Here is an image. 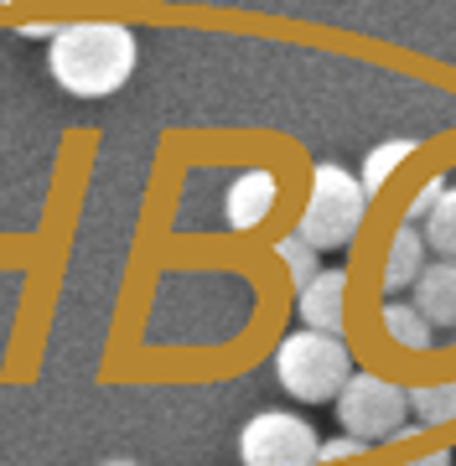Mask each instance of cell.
<instances>
[{
    "instance_id": "18",
    "label": "cell",
    "mask_w": 456,
    "mask_h": 466,
    "mask_svg": "<svg viewBox=\"0 0 456 466\" xmlns=\"http://www.w3.org/2000/svg\"><path fill=\"white\" fill-rule=\"evenodd\" d=\"M115 466H130V461H115Z\"/></svg>"
},
{
    "instance_id": "10",
    "label": "cell",
    "mask_w": 456,
    "mask_h": 466,
    "mask_svg": "<svg viewBox=\"0 0 456 466\" xmlns=\"http://www.w3.org/2000/svg\"><path fill=\"white\" fill-rule=\"evenodd\" d=\"M436 327L415 311V300H389L384 306V337L394 342L400 352H431L436 348Z\"/></svg>"
},
{
    "instance_id": "15",
    "label": "cell",
    "mask_w": 456,
    "mask_h": 466,
    "mask_svg": "<svg viewBox=\"0 0 456 466\" xmlns=\"http://www.w3.org/2000/svg\"><path fill=\"white\" fill-rule=\"evenodd\" d=\"M446 177H436V182H425L421 192H415V198H410V208H405V223H415V228H425V218L436 213V202L446 198Z\"/></svg>"
},
{
    "instance_id": "6",
    "label": "cell",
    "mask_w": 456,
    "mask_h": 466,
    "mask_svg": "<svg viewBox=\"0 0 456 466\" xmlns=\"http://www.w3.org/2000/svg\"><path fill=\"white\" fill-rule=\"evenodd\" d=\"M296 317H301L306 332L342 337V321H348V269L327 265L306 290H296Z\"/></svg>"
},
{
    "instance_id": "9",
    "label": "cell",
    "mask_w": 456,
    "mask_h": 466,
    "mask_svg": "<svg viewBox=\"0 0 456 466\" xmlns=\"http://www.w3.org/2000/svg\"><path fill=\"white\" fill-rule=\"evenodd\" d=\"M275 208V177L270 171H244L228 187V223L234 228H259Z\"/></svg>"
},
{
    "instance_id": "5",
    "label": "cell",
    "mask_w": 456,
    "mask_h": 466,
    "mask_svg": "<svg viewBox=\"0 0 456 466\" xmlns=\"http://www.w3.org/2000/svg\"><path fill=\"white\" fill-rule=\"evenodd\" d=\"M238 461L244 466H317L321 461V435L311 420L290 410H259L238 431Z\"/></svg>"
},
{
    "instance_id": "16",
    "label": "cell",
    "mask_w": 456,
    "mask_h": 466,
    "mask_svg": "<svg viewBox=\"0 0 456 466\" xmlns=\"http://www.w3.org/2000/svg\"><path fill=\"white\" fill-rule=\"evenodd\" d=\"M348 456H363V441L342 435V441H321V461H348Z\"/></svg>"
},
{
    "instance_id": "17",
    "label": "cell",
    "mask_w": 456,
    "mask_h": 466,
    "mask_svg": "<svg viewBox=\"0 0 456 466\" xmlns=\"http://www.w3.org/2000/svg\"><path fill=\"white\" fill-rule=\"evenodd\" d=\"M400 466H451V451H425V456H410Z\"/></svg>"
},
{
    "instance_id": "14",
    "label": "cell",
    "mask_w": 456,
    "mask_h": 466,
    "mask_svg": "<svg viewBox=\"0 0 456 466\" xmlns=\"http://www.w3.org/2000/svg\"><path fill=\"white\" fill-rule=\"evenodd\" d=\"M410 140H389V146H379V150H369V161H363V177H358V182H363V192H384L389 182H394V171H400V161H410Z\"/></svg>"
},
{
    "instance_id": "8",
    "label": "cell",
    "mask_w": 456,
    "mask_h": 466,
    "mask_svg": "<svg viewBox=\"0 0 456 466\" xmlns=\"http://www.w3.org/2000/svg\"><path fill=\"white\" fill-rule=\"evenodd\" d=\"M410 300H415V311L431 327H456V265L451 259H431V269L410 290Z\"/></svg>"
},
{
    "instance_id": "3",
    "label": "cell",
    "mask_w": 456,
    "mask_h": 466,
    "mask_svg": "<svg viewBox=\"0 0 456 466\" xmlns=\"http://www.w3.org/2000/svg\"><path fill=\"white\" fill-rule=\"evenodd\" d=\"M363 218H369V192H363V182H358L353 171L321 161L311 171V192H306V208L296 218V233L317 254L348 249L358 238V228H363Z\"/></svg>"
},
{
    "instance_id": "12",
    "label": "cell",
    "mask_w": 456,
    "mask_h": 466,
    "mask_svg": "<svg viewBox=\"0 0 456 466\" xmlns=\"http://www.w3.org/2000/svg\"><path fill=\"white\" fill-rule=\"evenodd\" d=\"M275 259H280V265H286V275H290V285H296V290H306V285L317 280L321 269V254L311 249V244H306L301 233L290 228V233H280V238H275Z\"/></svg>"
},
{
    "instance_id": "4",
    "label": "cell",
    "mask_w": 456,
    "mask_h": 466,
    "mask_svg": "<svg viewBox=\"0 0 456 466\" xmlns=\"http://www.w3.org/2000/svg\"><path fill=\"white\" fill-rule=\"evenodd\" d=\"M405 415H410V389L379 379V373H353V383L342 389V400H338L342 431L353 435V441H363V446L400 441L410 425Z\"/></svg>"
},
{
    "instance_id": "1",
    "label": "cell",
    "mask_w": 456,
    "mask_h": 466,
    "mask_svg": "<svg viewBox=\"0 0 456 466\" xmlns=\"http://www.w3.org/2000/svg\"><path fill=\"white\" fill-rule=\"evenodd\" d=\"M136 32L119 21H68L47 42L52 84H63L73 99H109L136 73Z\"/></svg>"
},
{
    "instance_id": "7",
    "label": "cell",
    "mask_w": 456,
    "mask_h": 466,
    "mask_svg": "<svg viewBox=\"0 0 456 466\" xmlns=\"http://www.w3.org/2000/svg\"><path fill=\"white\" fill-rule=\"evenodd\" d=\"M431 269V244L415 223H400V233L389 238V259H384V290H415L421 275Z\"/></svg>"
},
{
    "instance_id": "2",
    "label": "cell",
    "mask_w": 456,
    "mask_h": 466,
    "mask_svg": "<svg viewBox=\"0 0 456 466\" xmlns=\"http://www.w3.org/2000/svg\"><path fill=\"white\" fill-rule=\"evenodd\" d=\"M353 358H348V342L342 337H321V332H290L280 348H275V383L286 389L290 400L301 404H327L342 400V389L353 383Z\"/></svg>"
},
{
    "instance_id": "11",
    "label": "cell",
    "mask_w": 456,
    "mask_h": 466,
    "mask_svg": "<svg viewBox=\"0 0 456 466\" xmlns=\"http://www.w3.org/2000/svg\"><path fill=\"white\" fill-rule=\"evenodd\" d=\"M410 415H415V425H451L456 420V379L410 389Z\"/></svg>"
},
{
    "instance_id": "13",
    "label": "cell",
    "mask_w": 456,
    "mask_h": 466,
    "mask_svg": "<svg viewBox=\"0 0 456 466\" xmlns=\"http://www.w3.org/2000/svg\"><path fill=\"white\" fill-rule=\"evenodd\" d=\"M425 244H431V254L436 259H451L456 265V187H446V198L436 202V213L425 218Z\"/></svg>"
}]
</instances>
